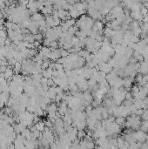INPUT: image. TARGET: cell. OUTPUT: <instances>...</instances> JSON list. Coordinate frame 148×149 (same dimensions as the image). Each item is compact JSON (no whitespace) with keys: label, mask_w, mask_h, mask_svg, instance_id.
Here are the masks:
<instances>
[{"label":"cell","mask_w":148,"mask_h":149,"mask_svg":"<svg viewBox=\"0 0 148 149\" xmlns=\"http://www.w3.org/2000/svg\"><path fill=\"white\" fill-rule=\"evenodd\" d=\"M133 96H132V93L130 91H127L126 93V100H130V99H132Z\"/></svg>","instance_id":"cell-26"},{"label":"cell","mask_w":148,"mask_h":149,"mask_svg":"<svg viewBox=\"0 0 148 149\" xmlns=\"http://www.w3.org/2000/svg\"><path fill=\"white\" fill-rule=\"evenodd\" d=\"M0 38H7V32H6L5 30H2V29H0Z\"/></svg>","instance_id":"cell-27"},{"label":"cell","mask_w":148,"mask_h":149,"mask_svg":"<svg viewBox=\"0 0 148 149\" xmlns=\"http://www.w3.org/2000/svg\"><path fill=\"white\" fill-rule=\"evenodd\" d=\"M141 119L143 120H148V110L147 109H145L144 112H143V114L141 115Z\"/></svg>","instance_id":"cell-24"},{"label":"cell","mask_w":148,"mask_h":149,"mask_svg":"<svg viewBox=\"0 0 148 149\" xmlns=\"http://www.w3.org/2000/svg\"><path fill=\"white\" fill-rule=\"evenodd\" d=\"M0 48H1V46H0Z\"/></svg>","instance_id":"cell-32"},{"label":"cell","mask_w":148,"mask_h":149,"mask_svg":"<svg viewBox=\"0 0 148 149\" xmlns=\"http://www.w3.org/2000/svg\"><path fill=\"white\" fill-rule=\"evenodd\" d=\"M61 58V55H60V50L59 49H57V50H53V51H51V53L50 55V57H49V59L51 60V61H57V60H58L59 59Z\"/></svg>","instance_id":"cell-8"},{"label":"cell","mask_w":148,"mask_h":149,"mask_svg":"<svg viewBox=\"0 0 148 149\" xmlns=\"http://www.w3.org/2000/svg\"><path fill=\"white\" fill-rule=\"evenodd\" d=\"M95 20L87 16L86 14L82 15L79 19L76 20V26L80 31L82 30H92L94 25Z\"/></svg>","instance_id":"cell-1"},{"label":"cell","mask_w":148,"mask_h":149,"mask_svg":"<svg viewBox=\"0 0 148 149\" xmlns=\"http://www.w3.org/2000/svg\"><path fill=\"white\" fill-rule=\"evenodd\" d=\"M133 137L137 142L145 143L148 137V134L146 133H144L141 130H138V131H134L133 132Z\"/></svg>","instance_id":"cell-3"},{"label":"cell","mask_w":148,"mask_h":149,"mask_svg":"<svg viewBox=\"0 0 148 149\" xmlns=\"http://www.w3.org/2000/svg\"><path fill=\"white\" fill-rule=\"evenodd\" d=\"M91 54H92V53H91L90 51H88L86 49H82L81 51L79 52V56L81 57V58H83V59H86Z\"/></svg>","instance_id":"cell-14"},{"label":"cell","mask_w":148,"mask_h":149,"mask_svg":"<svg viewBox=\"0 0 148 149\" xmlns=\"http://www.w3.org/2000/svg\"><path fill=\"white\" fill-rule=\"evenodd\" d=\"M147 12H148V10L142 4L141 8H140V14H141L143 17H145V16L147 14Z\"/></svg>","instance_id":"cell-23"},{"label":"cell","mask_w":148,"mask_h":149,"mask_svg":"<svg viewBox=\"0 0 148 149\" xmlns=\"http://www.w3.org/2000/svg\"><path fill=\"white\" fill-rule=\"evenodd\" d=\"M86 136V132L85 130H79L78 131V140H84Z\"/></svg>","instance_id":"cell-19"},{"label":"cell","mask_w":148,"mask_h":149,"mask_svg":"<svg viewBox=\"0 0 148 149\" xmlns=\"http://www.w3.org/2000/svg\"><path fill=\"white\" fill-rule=\"evenodd\" d=\"M76 85L79 88V91H82L83 93L84 91H86L89 90V86H88V80H86L85 78H82V77H78Z\"/></svg>","instance_id":"cell-2"},{"label":"cell","mask_w":148,"mask_h":149,"mask_svg":"<svg viewBox=\"0 0 148 149\" xmlns=\"http://www.w3.org/2000/svg\"><path fill=\"white\" fill-rule=\"evenodd\" d=\"M47 85L49 86V87H51V86H55V85H56L52 78H48V80H47Z\"/></svg>","instance_id":"cell-28"},{"label":"cell","mask_w":148,"mask_h":149,"mask_svg":"<svg viewBox=\"0 0 148 149\" xmlns=\"http://www.w3.org/2000/svg\"><path fill=\"white\" fill-rule=\"evenodd\" d=\"M69 149H74V148H72V147H70Z\"/></svg>","instance_id":"cell-31"},{"label":"cell","mask_w":148,"mask_h":149,"mask_svg":"<svg viewBox=\"0 0 148 149\" xmlns=\"http://www.w3.org/2000/svg\"><path fill=\"white\" fill-rule=\"evenodd\" d=\"M43 46H45V47H49V48H50V44H51V41L49 40V39H47V38H45L43 40Z\"/></svg>","instance_id":"cell-25"},{"label":"cell","mask_w":148,"mask_h":149,"mask_svg":"<svg viewBox=\"0 0 148 149\" xmlns=\"http://www.w3.org/2000/svg\"><path fill=\"white\" fill-rule=\"evenodd\" d=\"M110 14L113 16V18H114V19H116V18L118 17V16H119L120 14H122V13H124V8L121 6V5H117V6L113 7V9H111L110 10Z\"/></svg>","instance_id":"cell-4"},{"label":"cell","mask_w":148,"mask_h":149,"mask_svg":"<svg viewBox=\"0 0 148 149\" xmlns=\"http://www.w3.org/2000/svg\"><path fill=\"white\" fill-rule=\"evenodd\" d=\"M35 127H36V129L38 130L39 132L41 133H43L44 131L45 130V122L42 121V120H40L39 122H38L37 124H35Z\"/></svg>","instance_id":"cell-13"},{"label":"cell","mask_w":148,"mask_h":149,"mask_svg":"<svg viewBox=\"0 0 148 149\" xmlns=\"http://www.w3.org/2000/svg\"><path fill=\"white\" fill-rule=\"evenodd\" d=\"M115 122L118 125H119L120 127H124L125 123H126V118L123 117H117L115 119Z\"/></svg>","instance_id":"cell-18"},{"label":"cell","mask_w":148,"mask_h":149,"mask_svg":"<svg viewBox=\"0 0 148 149\" xmlns=\"http://www.w3.org/2000/svg\"><path fill=\"white\" fill-rule=\"evenodd\" d=\"M0 73H1V72H0Z\"/></svg>","instance_id":"cell-33"},{"label":"cell","mask_w":148,"mask_h":149,"mask_svg":"<svg viewBox=\"0 0 148 149\" xmlns=\"http://www.w3.org/2000/svg\"><path fill=\"white\" fill-rule=\"evenodd\" d=\"M83 99H84V100L85 102H87L88 104H92V101L94 100V99H93V96L92 95V93H91L90 91H89V90L83 93Z\"/></svg>","instance_id":"cell-11"},{"label":"cell","mask_w":148,"mask_h":149,"mask_svg":"<svg viewBox=\"0 0 148 149\" xmlns=\"http://www.w3.org/2000/svg\"><path fill=\"white\" fill-rule=\"evenodd\" d=\"M136 63H138V61L136 60V59H135L134 57H132L129 59V61H128V64L129 65H135Z\"/></svg>","instance_id":"cell-29"},{"label":"cell","mask_w":148,"mask_h":149,"mask_svg":"<svg viewBox=\"0 0 148 149\" xmlns=\"http://www.w3.org/2000/svg\"><path fill=\"white\" fill-rule=\"evenodd\" d=\"M58 105L56 103H51L47 106V108H46L45 112H47V114H51V113H56L58 112Z\"/></svg>","instance_id":"cell-10"},{"label":"cell","mask_w":148,"mask_h":149,"mask_svg":"<svg viewBox=\"0 0 148 149\" xmlns=\"http://www.w3.org/2000/svg\"><path fill=\"white\" fill-rule=\"evenodd\" d=\"M66 134L72 142L78 140V130L73 127H72L69 130L66 131Z\"/></svg>","instance_id":"cell-5"},{"label":"cell","mask_w":148,"mask_h":149,"mask_svg":"<svg viewBox=\"0 0 148 149\" xmlns=\"http://www.w3.org/2000/svg\"><path fill=\"white\" fill-rule=\"evenodd\" d=\"M118 149H119V148H118Z\"/></svg>","instance_id":"cell-34"},{"label":"cell","mask_w":148,"mask_h":149,"mask_svg":"<svg viewBox=\"0 0 148 149\" xmlns=\"http://www.w3.org/2000/svg\"><path fill=\"white\" fill-rule=\"evenodd\" d=\"M125 142H126V140H125L123 136H118V137H117V143H118V148L119 149H121V147L123 146Z\"/></svg>","instance_id":"cell-16"},{"label":"cell","mask_w":148,"mask_h":149,"mask_svg":"<svg viewBox=\"0 0 148 149\" xmlns=\"http://www.w3.org/2000/svg\"><path fill=\"white\" fill-rule=\"evenodd\" d=\"M133 82H134V78L126 77V78H123V87L126 89V91L131 90L132 86L133 85H132Z\"/></svg>","instance_id":"cell-6"},{"label":"cell","mask_w":148,"mask_h":149,"mask_svg":"<svg viewBox=\"0 0 148 149\" xmlns=\"http://www.w3.org/2000/svg\"><path fill=\"white\" fill-rule=\"evenodd\" d=\"M38 53H40L44 57V59H49V57L51 53V50L49 47L41 46L38 51Z\"/></svg>","instance_id":"cell-7"},{"label":"cell","mask_w":148,"mask_h":149,"mask_svg":"<svg viewBox=\"0 0 148 149\" xmlns=\"http://www.w3.org/2000/svg\"><path fill=\"white\" fill-rule=\"evenodd\" d=\"M54 70H55V71H61V70H64L63 65L60 64V63H58V62L54 63Z\"/></svg>","instance_id":"cell-22"},{"label":"cell","mask_w":148,"mask_h":149,"mask_svg":"<svg viewBox=\"0 0 148 149\" xmlns=\"http://www.w3.org/2000/svg\"><path fill=\"white\" fill-rule=\"evenodd\" d=\"M146 109L148 110V105H147V106H146Z\"/></svg>","instance_id":"cell-30"},{"label":"cell","mask_w":148,"mask_h":149,"mask_svg":"<svg viewBox=\"0 0 148 149\" xmlns=\"http://www.w3.org/2000/svg\"><path fill=\"white\" fill-rule=\"evenodd\" d=\"M13 71L16 73H19L22 71V64L21 62H17L13 66Z\"/></svg>","instance_id":"cell-17"},{"label":"cell","mask_w":148,"mask_h":149,"mask_svg":"<svg viewBox=\"0 0 148 149\" xmlns=\"http://www.w3.org/2000/svg\"><path fill=\"white\" fill-rule=\"evenodd\" d=\"M10 93H5V91H4V93H0V104L2 105H6L7 102H8L9 99H10Z\"/></svg>","instance_id":"cell-12"},{"label":"cell","mask_w":148,"mask_h":149,"mask_svg":"<svg viewBox=\"0 0 148 149\" xmlns=\"http://www.w3.org/2000/svg\"><path fill=\"white\" fill-rule=\"evenodd\" d=\"M139 129L144 133L148 132V120H143V122H141V125H140Z\"/></svg>","instance_id":"cell-15"},{"label":"cell","mask_w":148,"mask_h":149,"mask_svg":"<svg viewBox=\"0 0 148 149\" xmlns=\"http://www.w3.org/2000/svg\"><path fill=\"white\" fill-rule=\"evenodd\" d=\"M34 38H35V41H38V42H40V43H42L44 40V35L42 33L38 32L34 35Z\"/></svg>","instance_id":"cell-20"},{"label":"cell","mask_w":148,"mask_h":149,"mask_svg":"<svg viewBox=\"0 0 148 149\" xmlns=\"http://www.w3.org/2000/svg\"><path fill=\"white\" fill-rule=\"evenodd\" d=\"M139 73L142 75H147L148 74V63L145 61H143L140 63V67L139 69Z\"/></svg>","instance_id":"cell-9"},{"label":"cell","mask_w":148,"mask_h":149,"mask_svg":"<svg viewBox=\"0 0 148 149\" xmlns=\"http://www.w3.org/2000/svg\"><path fill=\"white\" fill-rule=\"evenodd\" d=\"M143 77H144V75L140 74V73H137V75L135 76V78H134V81L137 82V85H139V84L141 82L143 79Z\"/></svg>","instance_id":"cell-21"}]
</instances>
